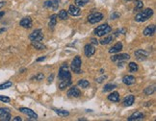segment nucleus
<instances>
[{
  "instance_id": "obj_1",
  "label": "nucleus",
  "mask_w": 156,
  "mask_h": 121,
  "mask_svg": "<svg viewBox=\"0 0 156 121\" xmlns=\"http://www.w3.org/2000/svg\"><path fill=\"white\" fill-rule=\"evenodd\" d=\"M58 78L60 81H64V80H71V74H70L69 70V65L67 64H63L61 65L58 72Z\"/></svg>"
},
{
  "instance_id": "obj_2",
  "label": "nucleus",
  "mask_w": 156,
  "mask_h": 121,
  "mask_svg": "<svg viewBox=\"0 0 156 121\" xmlns=\"http://www.w3.org/2000/svg\"><path fill=\"white\" fill-rule=\"evenodd\" d=\"M152 16H153V10L150 8H147L135 16V20L137 22H145L149 19Z\"/></svg>"
},
{
  "instance_id": "obj_3",
  "label": "nucleus",
  "mask_w": 156,
  "mask_h": 121,
  "mask_svg": "<svg viewBox=\"0 0 156 121\" xmlns=\"http://www.w3.org/2000/svg\"><path fill=\"white\" fill-rule=\"evenodd\" d=\"M111 31H112L111 26H109L108 24H102L100 25V26H97V28L95 29L94 34L97 37H103L104 35L109 34Z\"/></svg>"
},
{
  "instance_id": "obj_4",
  "label": "nucleus",
  "mask_w": 156,
  "mask_h": 121,
  "mask_svg": "<svg viewBox=\"0 0 156 121\" xmlns=\"http://www.w3.org/2000/svg\"><path fill=\"white\" fill-rule=\"evenodd\" d=\"M81 64H82L81 58H80L79 56H76V57H74L73 60H72L71 64H70V68H71V70L74 73H76V74H80V73H82Z\"/></svg>"
},
{
  "instance_id": "obj_5",
  "label": "nucleus",
  "mask_w": 156,
  "mask_h": 121,
  "mask_svg": "<svg viewBox=\"0 0 156 121\" xmlns=\"http://www.w3.org/2000/svg\"><path fill=\"white\" fill-rule=\"evenodd\" d=\"M103 14L101 12H93L89 16H88V21L90 22L91 24H95L97 22H100L103 19Z\"/></svg>"
},
{
  "instance_id": "obj_6",
  "label": "nucleus",
  "mask_w": 156,
  "mask_h": 121,
  "mask_svg": "<svg viewBox=\"0 0 156 121\" xmlns=\"http://www.w3.org/2000/svg\"><path fill=\"white\" fill-rule=\"evenodd\" d=\"M11 112L8 108H0V120L9 121L11 120Z\"/></svg>"
},
{
  "instance_id": "obj_7",
  "label": "nucleus",
  "mask_w": 156,
  "mask_h": 121,
  "mask_svg": "<svg viewBox=\"0 0 156 121\" xmlns=\"http://www.w3.org/2000/svg\"><path fill=\"white\" fill-rule=\"evenodd\" d=\"M29 39L30 40H39V41H42V39H44V35H42V32L41 29H36L33 33L29 35Z\"/></svg>"
},
{
  "instance_id": "obj_8",
  "label": "nucleus",
  "mask_w": 156,
  "mask_h": 121,
  "mask_svg": "<svg viewBox=\"0 0 156 121\" xmlns=\"http://www.w3.org/2000/svg\"><path fill=\"white\" fill-rule=\"evenodd\" d=\"M19 112L24 113V114L28 115L30 117V119H34L36 120L38 118V114L34 110H32L31 109H28V108H19Z\"/></svg>"
},
{
  "instance_id": "obj_9",
  "label": "nucleus",
  "mask_w": 156,
  "mask_h": 121,
  "mask_svg": "<svg viewBox=\"0 0 156 121\" xmlns=\"http://www.w3.org/2000/svg\"><path fill=\"white\" fill-rule=\"evenodd\" d=\"M135 57L137 58V60H145L148 57V53L147 51H145V50H143V49H138L137 51H135Z\"/></svg>"
},
{
  "instance_id": "obj_10",
  "label": "nucleus",
  "mask_w": 156,
  "mask_h": 121,
  "mask_svg": "<svg viewBox=\"0 0 156 121\" xmlns=\"http://www.w3.org/2000/svg\"><path fill=\"white\" fill-rule=\"evenodd\" d=\"M67 95L69 97L78 98V97H80V95H81V91H80V89H78V87H70V89H69V91L67 92Z\"/></svg>"
},
{
  "instance_id": "obj_11",
  "label": "nucleus",
  "mask_w": 156,
  "mask_h": 121,
  "mask_svg": "<svg viewBox=\"0 0 156 121\" xmlns=\"http://www.w3.org/2000/svg\"><path fill=\"white\" fill-rule=\"evenodd\" d=\"M67 12H69L70 16H80V14H81V12H80V8L75 4L70 5Z\"/></svg>"
},
{
  "instance_id": "obj_12",
  "label": "nucleus",
  "mask_w": 156,
  "mask_h": 121,
  "mask_svg": "<svg viewBox=\"0 0 156 121\" xmlns=\"http://www.w3.org/2000/svg\"><path fill=\"white\" fill-rule=\"evenodd\" d=\"M84 53L85 55H86V57H92L93 55L95 53V46L93 44H86L84 47Z\"/></svg>"
},
{
  "instance_id": "obj_13",
  "label": "nucleus",
  "mask_w": 156,
  "mask_h": 121,
  "mask_svg": "<svg viewBox=\"0 0 156 121\" xmlns=\"http://www.w3.org/2000/svg\"><path fill=\"white\" fill-rule=\"evenodd\" d=\"M44 6L45 8H50L53 10H57L59 7V1L58 0H48V1H45Z\"/></svg>"
},
{
  "instance_id": "obj_14",
  "label": "nucleus",
  "mask_w": 156,
  "mask_h": 121,
  "mask_svg": "<svg viewBox=\"0 0 156 121\" xmlns=\"http://www.w3.org/2000/svg\"><path fill=\"white\" fill-rule=\"evenodd\" d=\"M145 117L144 113L141 112H136L133 113L132 115H130L129 117L127 118L128 121H139V120H143Z\"/></svg>"
},
{
  "instance_id": "obj_15",
  "label": "nucleus",
  "mask_w": 156,
  "mask_h": 121,
  "mask_svg": "<svg viewBox=\"0 0 156 121\" xmlns=\"http://www.w3.org/2000/svg\"><path fill=\"white\" fill-rule=\"evenodd\" d=\"M129 59H130L129 54H126V53L114 55V56L111 57V60H113V62H117V60H129Z\"/></svg>"
},
{
  "instance_id": "obj_16",
  "label": "nucleus",
  "mask_w": 156,
  "mask_h": 121,
  "mask_svg": "<svg viewBox=\"0 0 156 121\" xmlns=\"http://www.w3.org/2000/svg\"><path fill=\"white\" fill-rule=\"evenodd\" d=\"M19 24H20V26L22 27H24V28H27V29H29V28H31L32 27V19L30 18L29 16H27V17H24V18H22L20 20V22H19Z\"/></svg>"
},
{
  "instance_id": "obj_17",
  "label": "nucleus",
  "mask_w": 156,
  "mask_h": 121,
  "mask_svg": "<svg viewBox=\"0 0 156 121\" xmlns=\"http://www.w3.org/2000/svg\"><path fill=\"white\" fill-rule=\"evenodd\" d=\"M122 82H123V84H125L127 85H134L136 83V79H135V77L132 76V75H125V76L122 78Z\"/></svg>"
},
{
  "instance_id": "obj_18",
  "label": "nucleus",
  "mask_w": 156,
  "mask_h": 121,
  "mask_svg": "<svg viewBox=\"0 0 156 121\" xmlns=\"http://www.w3.org/2000/svg\"><path fill=\"white\" fill-rule=\"evenodd\" d=\"M155 33V25H148L147 26L144 30V35L147 37H149V36H153Z\"/></svg>"
},
{
  "instance_id": "obj_19",
  "label": "nucleus",
  "mask_w": 156,
  "mask_h": 121,
  "mask_svg": "<svg viewBox=\"0 0 156 121\" xmlns=\"http://www.w3.org/2000/svg\"><path fill=\"white\" fill-rule=\"evenodd\" d=\"M135 101V97L134 95H128V96L124 97V99L122 101V104L125 107H129V106H132L133 103Z\"/></svg>"
},
{
  "instance_id": "obj_20",
  "label": "nucleus",
  "mask_w": 156,
  "mask_h": 121,
  "mask_svg": "<svg viewBox=\"0 0 156 121\" xmlns=\"http://www.w3.org/2000/svg\"><path fill=\"white\" fill-rule=\"evenodd\" d=\"M122 47H123V45H122V42H118V43H116L114 46L109 49V52L111 53V54L112 53L113 54H115V53H119V52H120V50L122 49Z\"/></svg>"
},
{
  "instance_id": "obj_21",
  "label": "nucleus",
  "mask_w": 156,
  "mask_h": 121,
  "mask_svg": "<svg viewBox=\"0 0 156 121\" xmlns=\"http://www.w3.org/2000/svg\"><path fill=\"white\" fill-rule=\"evenodd\" d=\"M32 46L35 47V48L38 50L46 49V46H45L42 41H39V40H32Z\"/></svg>"
},
{
  "instance_id": "obj_22",
  "label": "nucleus",
  "mask_w": 156,
  "mask_h": 121,
  "mask_svg": "<svg viewBox=\"0 0 156 121\" xmlns=\"http://www.w3.org/2000/svg\"><path fill=\"white\" fill-rule=\"evenodd\" d=\"M108 100L112 101V102H119V101H120V94H119V92L114 91V92L110 93V94L108 95Z\"/></svg>"
},
{
  "instance_id": "obj_23",
  "label": "nucleus",
  "mask_w": 156,
  "mask_h": 121,
  "mask_svg": "<svg viewBox=\"0 0 156 121\" xmlns=\"http://www.w3.org/2000/svg\"><path fill=\"white\" fill-rule=\"evenodd\" d=\"M72 81L71 80H64V81H61L59 84V89L61 90H64L66 87H69L70 85H71Z\"/></svg>"
},
{
  "instance_id": "obj_24",
  "label": "nucleus",
  "mask_w": 156,
  "mask_h": 121,
  "mask_svg": "<svg viewBox=\"0 0 156 121\" xmlns=\"http://www.w3.org/2000/svg\"><path fill=\"white\" fill-rule=\"evenodd\" d=\"M78 85L82 89H87L88 87L90 85V82L86 79H80L78 81Z\"/></svg>"
},
{
  "instance_id": "obj_25",
  "label": "nucleus",
  "mask_w": 156,
  "mask_h": 121,
  "mask_svg": "<svg viewBox=\"0 0 156 121\" xmlns=\"http://www.w3.org/2000/svg\"><path fill=\"white\" fill-rule=\"evenodd\" d=\"M57 23V16L56 14H52L51 16H50V19H49V27L51 29H53L55 27V25Z\"/></svg>"
},
{
  "instance_id": "obj_26",
  "label": "nucleus",
  "mask_w": 156,
  "mask_h": 121,
  "mask_svg": "<svg viewBox=\"0 0 156 121\" xmlns=\"http://www.w3.org/2000/svg\"><path fill=\"white\" fill-rule=\"evenodd\" d=\"M128 67H129V70H130V72L131 73H135V72H137L138 71V69H139V67H138V64H136L135 62H129L128 64Z\"/></svg>"
},
{
  "instance_id": "obj_27",
  "label": "nucleus",
  "mask_w": 156,
  "mask_h": 121,
  "mask_svg": "<svg viewBox=\"0 0 156 121\" xmlns=\"http://www.w3.org/2000/svg\"><path fill=\"white\" fill-rule=\"evenodd\" d=\"M155 91V85H150V87H147V89L144 90V93L145 95H151L152 93H154Z\"/></svg>"
},
{
  "instance_id": "obj_28",
  "label": "nucleus",
  "mask_w": 156,
  "mask_h": 121,
  "mask_svg": "<svg viewBox=\"0 0 156 121\" xmlns=\"http://www.w3.org/2000/svg\"><path fill=\"white\" fill-rule=\"evenodd\" d=\"M54 110L58 115H60V116H67V115H69V112H67V110H59V109H54Z\"/></svg>"
},
{
  "instance_id": "obj_29",
  "label": "nucleus",
  "mask_w": 156,
  "mask_h": 121,
  "mask_svg": "<svg viewBox=\"0 0 156 121\" xmlns=\"http://www.w3.org/2000/svg\"><path fill=\"white\" fill-rule=\"evenodd\" d=\"M113 39H114V36H108L105 37L104 39L100 40V43H101L102 45H106V44H109L110 42L113 41Z\"/></svg>"
},
{
  "instance_id": "obj_30",
  "label": "nucleus",
  "mask_w": 156,
  "mask_h": 121,
  "mask_svg": "<svg viewBox=\"0 0 156 121\" xmlns=\"http://www.w3.org/2000/svg\"><path fill=\"white\" fill-rule=\"evenodd\" d=\"M59 17L61 19L63 20H65V19H67V17H69V12H67L66 10H61V11L59 12Z\"/></svg>"
},
{
  "instance_id": "obj_31",
  "label": "nucleus",
  "mask_w": 156,
  "mask_h": 121,
  "mask_svg": "<svg viewBox=\"0 0 156 121\" xmlns=\"http://www.w3.org/2000/svg\"><path fill=\"white\" fill-rule=\"evenodd\" d=\"M116 85H113V84H107L105 85V87H103V91L104 92H108V91H112L113 89H116Z\"/></svg>"
},
{
  "instance_id": "obj_32",
  "label": "nucleus",
  "mask_w": 156,
  "mask_h": 121,
  "mask_svg": "<svg viewBox=\"0 0 156 121\" xmlns=\"http://www.w3.org/2000/svg\"><path fill=\"white\" fill-rule=\"evenodd\" d=\"M12 85H13V83L8 81V82H5L3 84L0 85V89H9V87H11Z\"/></svg>"
},
{
  "instance_id": "obj_33",
  "label": "nucleus",
  "mask_w": 156,
  "mask_h": 121,
  "mask_svg": "<svg viewBox=\"0 0 156 121\" xmlns=\"http://www.w3.org/2000/svg\"><path fill=\"white\" fill-rule=\"evenodd\" d=\"M88 2H89V0H75V5H77L78 7H83L85 6Z\"/></svg>"
},
{
  "instance_id": "obj_34",
  "label": "nucleus",
  "mask_w": 156,
  "mask_h": 121,
  "mask_svg": "<svg viewBox=\"0 0 156 121\" xmlns=\"http://www.w3.org/2000/svg\"><path fill=\"white\" fill-rule=\"evenodd\" d=\"M144 7V3L141 0H136L135 1V9H142Z\"/></svg>"
},
{
  "instance_id": "obj_35",
  "label": "nucleus",
  "mask_w": 156,
  "mask_h": 121,
  "mask_svg": "<svg viewBox=\"0 0 156 121\" xmlns=\"http://www.w3.org/2000/svg\"><path fill=\"white\" fill-rule=\"evenodd\" d=\"M44 79V75L42 74V73H39V74H37L36 76L32 78V80H37V81H42Z\"/></svg>"
},
{
  "instance_id": "obj_36",
  "label": "nucleus",
  "mask_w": 156,
  "mask_h": 121,
  "mask_svg": "<svg viewBox=\"0 0 156 121\" xmlns=\"http://www.w3.org/2000/svg\"><path fill=\"white\" fill-rule=\"evenodd\" d=\"M120 12H113L111 16H110V18L111 19H117V18H120Z\"/></svg>"
},
{
  "instance_id": "obj_37",
  "label": "nucleus",
  "mask_w": 156,
  "mask_h": 121,
  "mask_svg": "<svg viewBox=\"0 0 156 121\" xmlns=\"http://www.w3.org/2000/svg\"><path fill=\"white\" fill-rule=\"evenodd\" d=\"M0 101H2V102H4V103H9L10 98L7 96H1V95H0Z\"/></svg>"
},
{
  "instance_id": "obj_38",
  "label": "nucleus",
  "mask_w": 156,
  "mask_h": 121,
  "mask_svg": "<svg viewBox=\"0 0 156 121\" xmlns=\"http://www.w3.org/2000/svg\"><path fill=\"white\" fill-rule=\"evenodd\" d=\"M106 78H107V76H106V75H103V76H102V77H99V78H97V80H95V81H97V83H102V82H103V81H104L105 79H106Z\"/></svg>"
},
{
  "instance_id": "obj_39",
  "label": "nucleus",
  "mask_w": 156,
  "mask_h": 121,
  "mask_svg": "<svg viewBox=\"0 0 156 121\" xmlns=\"http://www.w3.org/2000/svg\"><path fill=\"white\" fill-rule=\"evenodd\" d=\"M53 79H54V74H51L50 76L48 77V79H47V83L48 84H50V83H52V81H53Z\"/></svg>"
},
{
  "instance_id": "obj_40",
  "label": "nucleus",
  "mask_w": 156,
  "mask_h": 121,
  "mask_svg": "<svg viewBox=\"0 0 156 121\" xmlns=\"http://www.w3.org/2000/svg\"><path fill=\"white\" fill-rule=\"evenodd\" d=\"M22 118L20 116H16L15 118H13V121H21Z\"/></svg>"
},
{
  "instance_id": "obj_41",
  "label": "nucleus",
  "mask_w": 156,
  "mask_h": 121,
  "mask_svg": "<svg viewBox=\"0 0 156 121\" xmlns=\"http://www.w3.org/2000/svg\"><path fill=\"white\" fill-rule=\"evenodd\" d=\"M45 59H46V57L45 56H42L41 58H39V59H37V62H42V60H44Z\"/></svg>"
},
{
  "instance_id": "obj_42",
  "label": "nucleus",
  "mask_w": 156,
  "mask_h": 121,
  "mask_svg": "<svg viewBox=\"0 0 156 121\" xmlns=\"http://www.w3.org/2000/svg\"><path fill=\"white\" fill-rule=\"evenodd\" d=\"M92 43H94V44H98V41H97V39H92Z\"/></svg>"
},
{
  "instance_id": "obj_43",
  "label": "nucleus",
  "mask_w": 156,
  "mask_h": 121,
  "mask_svg": "<svg viewBox=\"0 0 156 121\" xmlns=\"http://www.w3.org/2000/svg\"><path fill=\"white\" fill-rule=\"evenodd\" d=\"M124 64H125L124 62H120L119 64H118V66H119V67H120V66H122H122H123V65H124Z\"/></svg>"
},
{
  "instance_id": "obj_44",
  "label": "nucleus",
  "mask_w": 156,
  "mask_h": 121,
  "mask_svg": "<svg viewBox=\"0 0 156 121\" xmlns=\"http://www.w3.org/2000/svg\"><path fill=\"white\" fill-rule=\"evenodd\" d=\"M4 16V12H0V17H2Z\"/></svg>"
},
{
  "instance_id": "obj_45",
  "label": "nucleus",
  "mask_w": 156,
  "mask_h": 121,
  "mask_svg": "<svg viewBox=\"0 0 156 121\" xmlns=\"http://www.w3.org/2000/svg\"><path fill=\"white\" fill-rule=\"evenodd\" d=\"M4 5H5V3H4V2H0V7L4 6Z\"/></svg>"
},
{
  "instance_id": "obj_46",
  "label": "nucleus",
  "mask_w": 156,
  "mask_h": 121,
  "mask_svg": "<svg viewBox=\"0 0 156 121\" xmlns=\"http://www.w3.org/2000/svg\"><path fill=\"white\" fill-rule=\"evenodd\" d=\"M125 1H132V0H125Z\"/></svg>"
}]
</instances>
